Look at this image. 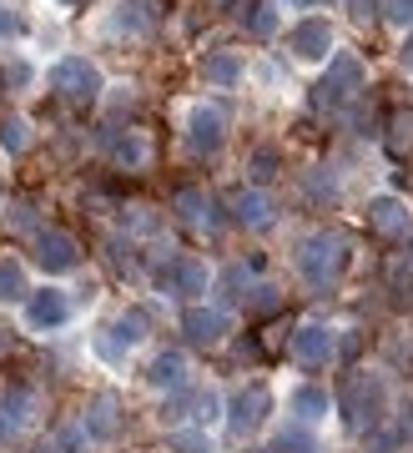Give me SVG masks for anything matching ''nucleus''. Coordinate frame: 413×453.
Returning a JSON list of instances; mask_svg holds the SVG:
<instances>
[{
  "mask_svg": "<svg viewBox=\"0 0 413 453\" xmlns=\"http://www.w3.org/2000/svg\"><path fill=\"white\" fill-rule=\"evenodd\" d=\"M212 5H232V0H212Z\"/></svg>",
  "mask_w": 413,
  "mask_h": 453,
  "instance_id": "44",
  "label": "nucleus"
},
{
  "mask_svg": "<svg viewBox=\"0 0 413 453\" xmlns=\"http://www.w3.org/2000/svg\"><path fill=\"white\" fill-rule=\"evenodd\" d=\"M222 413V398H217V388H197V398H191V418L197 423H212Z\"/></svg>",
  "mask_w": 413,
  "mask_h": 453,
  "instance_id": "35",
  "label": "nucleus"
},
{
  "mask_svg": "<svg viewBox=\"0 0 413 453\" xmlns=\"http://www.w3.org/2000/svg\"><path fill=\"white\" fill-rule=\"evenodd\" d=\"M172 207L182 211V222H191L197 232H217L222 217H217V196H206L202 187H176Z\"/></svg>",
  "mask_w": 413,
  "mask_h": 453,
  "instance_id": "17",
  "label": "nucleus"
},
{
  "mask_svg": "<svg viewBox=\"0 0 413 453\" xmlns=\"http://www.w3.org/2000/svg\"><path fill=\"white\" fill-rule=\"evenodd\" d=\"M368 226L378 232V237H409L413 232V207L403 202V196H394V192H383V196H373L368 202Z\"/></svg>",
  "mask_w": 413,
  "mask_h": 453,
  "instance_id": "13",
  "label": "nucleus"
},
{
  "mask_svg": "<svg viewBox=\"0 0 413 453\" xmlns=\"http://www.w3.org/2000/svg\"><path fill=\"white\" fill-rule=\"evenodd\" d=\"M348 11H353V20H358V26H368L373 16H383L378 0H348Z\"/></svg>",
  "mask_w": 413,
  "mask_h": 453,
  "instance_id": "38",
  "label": "nucleus"
},
{
  "mask_svg": "<svg viewBox=\"0 0 413 453\" xmlns=\"http://www.w3.org/2000/svg\"><path fill=\"white\" fill-rule=\"evenodd\" d=\"M182 333H187V342H197V348H217V342L232 333V318H227L222 308H187L182 312Z\"/></svg>",
  "mask_w": 413,
  "mask_h": 453,
  "instance_id": "15",
  "label": "nucleus"
},
{
  "mask_svg": "<svg viewBox=\"0 0 413 453\" xmlns=\"http://www.w3.org/2000/svg\"><path fill=\"white\" fill-rule=\"evenodd\" d=\"M157 282H161V292H172V297H182V303H197V297L212 288L206 262H197V257H172L157 273Z\"/></svg>",
  "mask_w": 413,
  "mask_h": 453,
  "instance_id": "8",
  "label": "nucleus"
},
{
  "mask_svg": "<svg viewBox=\"0 0 413 453\" xmlns=\"http://www.w3.org/2000/svg\"><path fill=\"white\" fill-rule=\"evenodd\" d=\"M268 408H272V393L262 388V383H253V388H238V393H232V403H227V428H232L238 438H247L257 423L268 418Z\"/></svg>",
  "mask_w": 413,
  "mask_h": 453,
  "instance_id": "11",
  "label": "nucleus"
},
{
  "mask_svg": "<svg viewBox=\"0 0 413 453\" xmlns=\"http://www.w3.org/2000/svg\"><path fill=\"white\" fill-rule=\"evenodd\" d=\"M81 428H86V438H96V443H112V438L121 434V398H116V393H96L91 403H86V413H81Z\"/></svg>",
  "mask_w": 413,
  "mask_h": 453,
  "instance_id": "16",
  "label": "nucleus"
},
{
  "mask_svg": "<svg viewBox=\"0 0 413 453\" xmlns=\"http://www.w3.org/2000/svg\"><path fill=\"white\" fill-rule=\"evenodd\" d=\"M146 383H152V388H167V393L187 388V357L182 353H157L152 368H146Z\"/></svg>",
  "mask_w": 413,
  "mask_h": 453,
  "instance_id": "23",
  "label": "nucleus"
},
{
  "mask_svg": "<svg viewBox=\"0 0 413 453\" xmlns=\"http://www.w3.org/2000/svg\"><path fill=\"white\" fill-rule=\"evenodd\" d=\"M35 262L46 273H71V267H81V242L61 226H41L35 232Z\"/></svg>",
  "mask_w": 413,
  "mask_h": 453,
  "instance_id": "10",
  "label": "nucleus"
},
{
  "mask_svg": "<svg viewBox=\"0 0 413 453\" xmlns=\"http://www.w3.org/2000/svg\"><path fill=\"white\" fill-rule=\"evenodd\" d=\"M238 20H242V31L253 35V41H268V35L277 31L272 0H238Z\"/></svg>",
  "mask_w": 413,
  "mask_h": 453,
  "instance_id": "25",
  "label": "nucleus"
},
{
  "mask_svg": "<svg viewBox=\"0 0 413 453\" xmlns=\"http://www.w3.org/2000/svg\"><path fill=\"white\" fill-rule=\"evenodd\" d=\"M142 338H146V312H142V308H131V312H121V318L106 327V338H101V353H106V357H121L127 348H136Z\"/></svg>",
  "mask_w": 413,
  "mask_h": 453,
  "instance_id": "20",
  "label": "nucleus"
},
{
  "mask_svg": "<svg viewBox=\"0 0 413 453\" xmlns=\"http://www.w3.org/2000/svg\"><path fill=\"white\" fill-rule=\"evenodd\" d=\"M227 217L247 232H262V226L277 222V207H272V196L262 187H238V192H227Z\"/></svg>",
  "mask_w": 413,
  "mask_h": 453,
  "instance_id": "9",
  "label": "nucleus"
},
{
  "mask_svg": "<svg viewBox=\"0 0 413 453\" xmlns=\"http://www.w3.org/2000/svg\"><path fill=\"white\" fill-rule=\"evenodd\" d=\"M388 292H394V303H403V308H413V252H394L388 257Z\"/></svg>",
  "mask_w": 413,
  "mask_h": 453,
  "instance_id": "26",
  "label": "nucleus"
},
{
  "mask_svg": "<svg viewBox=\"0 0 413 453\" xmlns=\"http://www.w3.org/2000/svg\"><path fill=\"white\" fill-rule=\"evenodd\" d=\"M353 262V242L343 237V232H308L298 242V273L313 282V288H333L338 277L348 273Z\"/></svg>",
  "mask_w": 413,
  "mask_h": 453,
  "instance_id": "2",
  "label": "nucleus"
},
{
  "mask_svg": "<svg viewBox=\"0 0 413 453\" xmlns=\"http://www.w3.org/2000/svg\"><path fill=\"white\" fill-rule=\"evenodd\" d=\"M11 222H16V226H31V202H16V207H11Z\"/></svg>",
  "mask_w": 413,
  "mask_h": 453,
  "instance_id": "40",
  "label": "nucleus"
},
{
  "mask_svg": "<svg viewBox=\"0 0 413 453\" xmlns=\"http://www.w3.org/2000/svg\"><path fill=\"white\" fill-rule=\"evenodd\" d=\"M31 297V282H26V267L11 257H0V303H26Z\"/></svg>",
  "mask_w": 413,
  "mask_h": 453,
  "instance_id": "29",
  "label": "nucleus"
},
{
  "mask_svg": "<svg viewBox=\"0 0 413 453\" xmlns=\"http://www.w3.org/2000/svg\"><path fill=\"white\" fill-rule=\"evenodd\" d=\"M383 20L398 26V31H409L413 26V0H383Z\"/></svg>",
  "mask_w": 413,
  "mask_h": 453,
  "instance_id": "36",
  "label": "nucleus"
},
{
  "mask_svg": "<svg viewBox=\"0 0 413 453\" xmlns=\"http://www.w3.org/2000/svg\"><path fill=\"white\" fill-rule=\"evenodd\" d=\"M272 453H323L318 438L308 434L302 423H292V428H283V434L272 438Z\"/></svg>",
  "mask_w": 413,
  "mask_h": 453,
  "instance_id": "33",
  "label": "nucleus"
},
{
  "mask_svg": "<svg viewBox=\"0 0 413 453\" xmlns=\"http://www.w3.org/2000/svg\"><path fill=\"white\" fill-rule=\"evenodd\" d=\"M51 91L66 101V106H96L101 101V91H106V81H101V65L91 61V56H61V61L51 65Z\"/></svg>",
  "mask_w": 413,
  "mask_h": 453,
  "instance_id": "3",
  "label": "nucleus"
},
{
  "mask_svg": "<svg viewBox=\"0 0 413 453\" xmlns=\"http://www.w3.org/2000/svg\"><path fill=\"white\" fill-rule=\"evenodd\" d=\"M287 5H298V11H313V5H323V0H287Z\"/></svg>",
  "mask_w": 413,
  "mask_h": 453,
  "instance_id": "42",
  "label": "nucleus"
},
{
  "mask_svg": "<svg viewBox=\"0 0 413 453\" xmlns=\"http://www.w3.org/2000/svg\"><path fill=\"white\" fill-rule=\"evenodd\" d=\"M292 357H298L302 368H328L338 357V333L323 323H308L292 333Z\"/></svg>",
  "mask_w": 413,
  "mask_h": 453,
  "instance_id": "12",
  "label": "nucleus"
},
{
  "mask_svg": "<svg viewBox=\"0 0 413 453\" xmlns=\"http://www.w3.org/2000/svg\"><path fill=\"white\" fill-rule=\"evenodd\" d=\"M197 71H202V81L217 86V91H232V86H242V76H247V65H242L238 50H206Z\"/></svg>",
  "mask_w": 413,
  "mask_h": 453,
  "instance_id": "19",
  "label": "nucleus"
},
{
  "mask_svg": "<svg viewBox=\"0 0 413 453\" xmlns=\"http://www.w3.org/2000/svg\"><path fill=\"white\" fill-rule=\"evenodd\" d=\"M363 96V61L358 56H333L328 71L313 86V106L318 111H348L353 101Z\"/></svg>",
  "mask_w": 413,
  "mask_h": 453,
  "instance_id": "4",
  "label": "nucleus"
},
{
  "mask_svg": "<svg viewBox=\"0 0 413 453\" xmlns=\"http://www.w3.org/2000/svg\"><path fill=\"white\" fill-rule=\"evenodd\" d=\"M253 273H257V262L247 267V262H232L222 277H217V288H222L227 303H247V292H253Z\"/></svg>",
  "mask_w": 413,
  "mask_h": 453,
  "instance_id": "28",
  "label": "nucleus"
},
{
  "mask_svg": "<svg viewBox=\"0 0 413 453\" xmlns=\"http://www.w3.org/2000/svg\"><path fill=\"white\" fill-rule=\"evenodd\" d=\"M101 146H106V157L116 166H127V172H142L152 162V146H146L142 131H101Z\"/></svg>",
  "mask_w": 413,
  "mask_h": 453,
  "instance_id": "18",
  "label": "nucleus"
},
{
  "mask_svg": "<svg viewBox=\"0 0 413 453\" xmlns=\"http://www.w3.org/2000/svg\"><path fill=\"white\" fill-rule=\"evenodd\" d=\"M338 413L348 423L353 434H378L383 413H388V393H383V378L378 372H348L338 383Z\"/></svg>",
  "mask_w": 413,
  "mask_h": 453,
  "instance_id": "1",
  "label": "nucleus"
},
{
  "mask_svg": "<svg viewBox=\"0 0 413 453\" xmlns=\"http://www.w3.org/2000/svg\"><path fill=\"white\" fill-rule=\"evenodd\" d=\"M277 172H283V151L277 146H253L247 151V177L253 181H272Z\"/></svg>",
  "mask_w": 413,
  "mask_h": 453,
  "instance_id": "31",
  "label": "nucleus"
},
{
  "mask_svg": "<svg viewBox=\"0 0 413 453\" xmlns=\"http://www.w3.org/2000/svg\"><path fill=\"white\" fill-rule=\"evenodd\" d=\"M0 151L5 157H26L31 151V121L26 116H5L0 121Z\"/></svg>",
  "mask_w": 413,
  "mask_h": 453,
  "instance_id": "27",
  "label": "nucleus"
},
{
  "mask_svg": "<svg viewBox=\"0 0 413 453\" xmlns=\"http://www.w3.org/2000/svg\"><path fill=\"white\" fill-rule=\"evenodd\" d=\"M121 226L136 232V237H157L161 217H157V207H146V202H127V207H121Z\"/></svg>",
  "mask_w": 413,
  "mask_h": 453,
  "instance_id": "30",
  "label": "nucleus"
},
{
  "mask_svg": "<svg viewBox=\"0 0 413 453\" xmlns=\"http://www.w3.org/2000/svg\"><path fill=\"white\" fill-rule=\"evenodd\" d=\"M26 323L41 327V333H51V327H66L71 323V297H66L61 288H41L26 297Z\"/></svg>",
  "mask_w": 413,
  "mask_h": 453,
  "instance_id": "14",
  "label": "nucleus"
},
{
  "mask_svg": "<svg viewBox=\"0 0 413 453\" xmlns=\"http://www.w3.org/2000/svg\"><path fill=\"white\" fill-rule=\"evenodd\" d=\"M61 5H66V11H76V5H86V0H61Z\"/></svg>",
  "mask_w": 413,
  "mask_h": 453,
  "instance_id": "43",
  "label": "nucleus"
},
{
  "mask_svg": "<svg viewBox=\"0 0 413 453\" xmlns=\"http://www.w3.org/2000/svg\"><path fill=\"white\" fill-rule=\"evenodd\" d=\"M398 61H403V71H409V76H413V35H409V41H403V46H398Z\"/></svg>",
  "mask_w": 413,
  "mask_h": 453,
  "instance_id": "41",
  "label": "nucleus"
},
{
  "mask_svg": "<svg viewBox=\"0 0 413 453\" xmlns=\"http://www.w3.org/2000/svg\"><path fill=\"white\" fill-rule=\"evenodd\" d=\"M287 408H292L302 423H318V418H328V413H333V398H328V388H318V383H302V388H292Z\"/></svg>",
  "mask_w": 413,
  "mask_h": 453,
  "instance_id": "24",
  "label": "nucleus"
},
{
  "mask_svg": "<svg viewBox=\"0 0 413 453\" xmlns=\"http://www.w3.org/2000/svg\"><path fill=\"white\" fill-rule=\"evenodd\" d=\"M227 146V116L222 106H191L187 111V151L191 157H217Z\"/></svg>",
  "mask_w": 413,
  "mask_h": 453,
  "instance_id": "6",
  "label": "nucleus"
},
{
  "mask_svg": "<svg viewBox=\"0 0 413 453\" xmlns=\"http://www.w3.org/2000/svg\"><path fill=\"white\" fill-rule=\"evenodd\" d=\"M394 438H398V443H413V403L398 408V428H394Z\"/></svg>",
  "mask_w": 413,
  "mask_h": 453,
  "instance_id": "39",
  "label": "nucleus"
},
{
  "mask_svg": "<svg viewBox=\"0 0 413 453\" xmlns=\"http://www.w3.org/2000/svg\"><path fill=\"white\" fill-rule=\"evenodd\" d=\"M383 146H388L394 162H409L413 157V111H388V121H383Z\"/></svg>",
  "mask_w": 413,
  "mask_h": 453,
  "instance_id": "22",
  "label": "nucleus"
},
{
  "mask_svg": "<svg viewBox=\"0 0 413 453\" xmlns=\"http://www.w3.org/2000/svg\"><path fill=\"white\" fill-rule=\"evenodd\" d=\"M81 438H86V428H81V423H66V428L41 438L31 453H81Z\"/></svg>",
  "mask_w": 413,
  "mask_h": 453,
  "instance_id": "32",
  "label": "nucleus"
},
{
  "mask_svg": "<svg viewBox=\"0 0 413 453\" xmlns=\"http://www.w3.org/2000/svg\"><path fill=\"white\" fill-rule=\"evenodd\" d=\"M35 418V388L26 378H0V443L20 438V428H31Z\"/></svg>",
  "mask_w": 413,
  "mask_h": 453,
  "instance_id": "5",
  "label": "nucleus"
},
{
  "mask_svg": "<svg viewBox=\"0 0 413 453\" xmlns=\"http://www.w3.org/2000/svg\"><path fill=\"white\" fill-rule=\"evenodd\" d=\"M287 50H292V61H328V50H333V20L328 16H302L292 20V31H287Z\"/></svg>",
  "mask_w": 413,
  "mask_h": 453,
  "instance_id": "7",
  "label": "nucleus"
},
{
  "mask_svg": "<svg viewBox=\"0 0 413 453\" xmlns=\"http://www.w3.org/2000/svg\"><path fill=\"white\" fill-rule=\"evenodd\" d=\"M0 81L11 86V91H31V81H35V65L26 61V56H11V61H5V71H0Z\"/></svg>",
  "mask_w": 413,
  "mask_h": 453,
  "instance_id": "34",
  "label": "nucleus"
},
{
  "mask_svg": "<svg viewBox=\"0 0 413 453\" xmlns=\"http://www.w3.org/2000/svg\"><path fill=\"white\" fill-rule=\"evenodd\" d=\"M157 26V0H121L112 16V35H146Z\"/></svg>",
  "mask_w": 413,
  "mask_h": 453,
  "instance_id": "21",
  "label": "nucleus"
},
{
  "mask_svg": "<svg viewBox=\"0 0 413 453\" xmlns=\"http://www.w3.org/2000/svg\"><path fill=\"white\" fill-rule=\"evenodd\" d=\"M172 449H182V453H212V438H206V434H172Z\"/></svg>",
  "mask_w": 413,
  "mask_h": 453,
  "instance_id": "37",
  "label": "nucleus"
}]
</instances>
